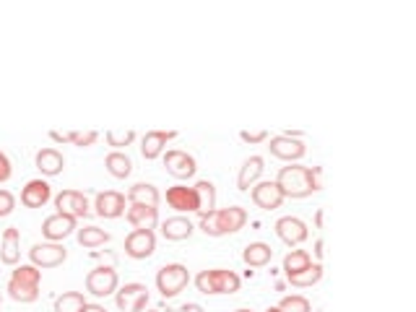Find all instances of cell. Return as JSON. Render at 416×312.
<instances>
[{"label": "cell", "instance_id": "obj_48", "mask_svg": "<svg viewBox=\"0 0 416 312\" xmlns=\"http://www.w3.org/2000/svg\"><path fill=\"white\" fill-rule=\"evenodd\" d=\"M265 312H279V307H268Z\"/></svg>", "mask_w": 416, "mask_h": 312}, {"label": "cell", "instance_id": "obj_8", "mask_svg": "<svg viewBox=\"0 0 416 312\" xmlns=\"http://www.w3.org/2000/svg\"><path fill=\"white\" fill-rule=\"evenodd\" d=\"M276 235H279V240L284 244H289V247H294V244H302L304 240H307V224H304L302 219H297V216H281L279 221H276Z\"/></svg>", "mask_w": 416, "mask_h": 312}, {"label": "cell", "instance_id": "obj_45", "mask_svg": "<svg viewBox=\"0 0 416 312\" xmlns=\"http://www.w3.org/2000/svg\"><path fill=\"white\" fill-rule=\"evenodd\" d=\"M323 247H326V242H323V240H315V255H318V258H323Z\"/></svg>", "mask_w": 416, "mask_h": 312}, {"label": "cell", "instance_id": "obj_31", "mask_svg": "<svg viewBox=\"0 0 416 312\" xmlns=\"http://www.w3.org/2000/svg\"><path fill=\"white\" fill-rule=\"evenodd\" d=\"M216 284H219V294H235L242 286V279L235 274V271H227V268H216Z\"/></svg>", "mask_w": 416, "mask_h": 312}, {"label": "cell", "instance_id": "obj_9", "mask_svg": "<svg viewBox=\"0 0 416 312\" xmlns=\"http://www.w3.org/2000/svg\"><path fill=\"white\" fill-rule=\"evenodd\" d=\"M76 232V216H68V213H53L50 219H45L42 224V235L50 240V242H63L68 235Z\"/></svg>", "mask_w": 416, "mask_h": 312}, {"label": "cell", "instance_id": "obj_21", "mask_svg": "<svg viewBox=\"0 0 416 312\" xmlns=\"http://www.w3.org/2000/svg\"><path fill=\"white\" fill-rule=\"evenodd\" d=\"M263 156H250L247 161L242 164V169H240V175H237V188L240 190H250L252 185L260 180V175H263Z\"/></svg>", "mask_w": 416, "mask_h": 312}, {"label": "cell", "instance_id": "obj_44", "mask_svg": "<svg viewBox=\"0 0 416 312\" xmlns=\"http://www.w3.org/2000/svg\"><path fill=\"white\" fill-rule=\"evenodd\" d=\"M177 312H203V307L201 305H196V302H188V305H182Z\"/></svg>", "mask_w": 416, "mask_h": 312}, {"label": "cell", "instance_id": "obj_14", "mask_svg": "<svg viewBox=\"0 0 416 312\" xmlns=\"http://www.w3.org/2000/svg\"><path fill=\"white\" fill-rule=\"evenodd\" d=\"M166 203L174 208V211L180 213H190V211H198V198H196V190L188 188V185H174L166 190Z\"/></svg>", "mask_w": 416, "mask_h": 312}, {"label": "cell", "instance_id": "obj_36", "mask_svg": "<svg viewBox=\"0 0 416 312\" xmlns=\"http://www.w3.org/2000/svg\"><path fill=\"white\" fill-rule=\"evenodd\" d=\"M133 141H136V133H133V130H110V133H107V144L114 146V149L130 146Z\"/></svg>", "mask_w": 416, "mask_h": 312}, {"label": "cell", "instance_id": "obj_47", "mask_svg": "<svg viewBox=\"0 0 416 312\" xmlns=\"http://www.w3.org/2000/svg\"><path fill=\"white\" fill-rule=\"evenodd\" d=\"M315 224H318V227H323V211L315 213Z\"/></svg>", "mask_w": 416, "mask_h": 312}, {"label": "cell", "instance_id": "obj_35", "mask_svg": "<svg viewBox=\"0 0 416 312\" xmlns=\"http://www.w3.org/2000/svg\"><path fill=\"white\" fill-rule=\"evenodd\" d=\"M279 312H310V302L299 294H292V297H284L279 305Z\"/></svg>", "mask_w": 416, "mask_h": 312}, {"label": "cell", "instance_id": "obj_20", "mask_svg": "<svg viewBox=\"0 0 416 312\" xmlns=\"http://www.w3.org/2000/svg\"><path fill=\"white\" fill-rule=\"evenodd\" d=\"M193 221L185 219V216H172L161 224V237L169 240V242H180V240H190L193 235Z\"/></svg>", "mask_w": 416, "mask_h": 312}, {"label": "cell", "instance_id": "obj_49", "mask_svg": "<svg viewBox=\"0 0 416 312\" xmlns=\"http://www.w3.org/2000/svg\"><path fill=\"white\" fill-rule=\"evenodd\" d=\"M237 312H252V310H247V307H242V310H237Z\"/></svg>", "mask_w": 416, "mask_h": 312}, {"label": "cell", "instance_id": "obj_4", "mask_svg": "<svg viewBox=\"0 0 416 312\" xmlns=\"http://www.w3.org/2000/svg\"><path fill=\"white\" fill-rule=\"evenodd\" d=\"M117 284H120L117 271L110 266H99L86 276V291L94 294V297H110V294H114Z\"/></svg>", "mask_w": 416, "mask_h": 312}, {"label": "cell", "instance_id": "obj_3", "mask_svg": "<svg viewBox=\"0 0 416 312\" xmlns=\"http://www.w3.org/2000/svg\"><path fill=\"white\" fill-rule=\"evenodd\" d=\"M156 250V235L151 229H133L125 237V255L133 260H146L151 258Z\"/></svg>", "mask_w": 416, "mask_h": 312}, {"label": "cell", "instance_id": "obj_38", "mask_svg": "<svg viewBox=\"0 0 416 312\" xmlns=\"http://www.w3.org/2000/svg\"><path fill=\"white\" fill-rule=\"evenodd\" d=\"M97 138H99L97 130H81V133L76 130V133H73V146H81V149H83V146H91V144H94Z\"/></svg>", "mask_w": 416, "mask_h": 312}, {"label": "cell", "instance_id": "obj_1", "mask_svg": "<svg viewBox=\"0 0 416 312\" xmlns=\"http://www.w3.org/2000/svg\"><path fill=\"white\" fill-rule=\"evenodd\" d=\"M276 185L281 188L284 198H307V195H312L310 169L307 167H281Z\"/></svg>", "mask_w": 416, "mask_h": 312}, {"label": "cell", "instance_id": "obj_37", "mask_svg": "<svg viewBox=\"0 0 416 312\" xmlns=\"http://www.w3.org/2000/svg\"><path fill=\"white\" fill-rule=\"evenodd\" d=\"M201 232H203L206 237H221V229H219V219H216V211L206 213V216H201Z\"/></svg>", "mask_w": 416, "mask_h": 312}, {"label": "cell", "instance_id": "obj_26", "mask_svg": "<svg viewBox=\"0 0 416 312\" xmlns=\"http://www.w3.org/2000/svg\"><path fill=\"white\" fill-rule=\"evenodd\" d=\"M287 279H289V284H292V286H297V289H307V286H315V284L323 279V266H320V263H310V266L304 268V271L287 276Z\"/></svg>", "mask_w": 416, "mask_h": 312}, {"label": "cell", "instance_id": "obj_5", "mask_svg": "<svg viewBox=\"0 0 416 312\" xmlns=\"http://www.w3.org/2000/svg\"><path fill=\"white\" fill-rule=\"evenodd\" d=\"M29 258H31V266H37V268H58L65 263L68 250L58 242H42V244H34V247H31Z\"/></svg>", "mask_w": 416, "mask_h": 312}, {"label": "cell", "instance_id": "obj_16", "mask_svg": "<svg viewBox=\"0 0 416 312\" xmlns=\"http://www.w3.org/2000/svg\"><path fill=\"white\" fill-rule=\"evenodd\" d=\"M53 190H50V185L45 180H29L26 188L21 190V203L26 208H42L50 200Z\"/></svg>", "mask_w": 416, "mask_h": 312}, {"label": "cell", "instance_id": "obj_22", "mask_svg": "<svg viewBox=\"0 0 416 312\" xmlns=\"http://www.w3.org/2000/svg\"><path fill=\"white\" fill-rule=\"evenodd\" d=\"M159 200H161L159 190H156L151 183H136L128 190V203H138V206L156 208V206H159Z\"/></svg>", "mask_w": 416, "mask_h": 312}, {"label": "cell", "instance_id": "obj_18", "mask_svg": "<svg viewBox=\"0 0 416 312\" xmlns=\"http://www.w3.org/2000/svg\"><path fill=\"white\" fill-rule=\"evenodd\" d=\"M0 260L6 266H16L21 260V237H18V229L8 227L3 232V242H0Z\"/></svg>", "mask_w": 416, "mask_h": 312}, {"label": "cell", "instance_id": "obj_23", "mask_svg": "<svg viewBox=\"0 0 416 312\" xmlns=\"http://www.w3.org/2000/svg\"><path fill=\"white\" fill-rule=\"evenodd\" d=\"M63 167H65V159H63L60 151H55V149H42V151H37V169L42 175H47V177L60 175Z\"/></svg>", "mask_w": 416, "mask_h": 312}, {"label": "cell", "instance_id": "obj_24", "mask_svg": "<svg viewBox=\"0 0 416 312\" xmlns=\"http://www.w3.org/2000/svg\"><path fill=\"white\" fill-rule=\"evenodd\" d=\"M271 258H273V250H271V244H265V242H250L247 247H245V252H242V260L247 263L250 268L268 266Z\"/></svg>", "mask_w": 416, "mask_h": 312}, {"label": "cell", "instance_id": "obj_19", "mask_svg": "<svg viewBox=\"0 0 416 312\" xmlns=\"http://www.w3.org/2000/svg\"><path fill=\"white\" fill-rule=\"evenodd\" d=\"M128 224L133 229H156V224H159V211L151 206H138V203H130L128 208Z\"/></svg>", "mask_w": 416, "mask_h": 312}, {"label": "cell", "instance_id": "obj_10", "mask_svg": "<svg viewBox=\"0 0 416 312\" xmlns=\"http://www.w3.org/2000/svg\"><path fill=\"white\" fill-rule=\"evenodd\" d=\"M164 167L166 172L177 180H188V177L196 175V159L190 156L188 151H180V149H172V151H166L164 156Z\"/></svg>", "mask_w": 416, "mask_h": 312}, {"label": "cell", "instance_id": "obj_11", "mask_svg": "<svg viewBox=\"0 0 416 312\" xmlns=\"http://www.w3.org/2000/svg\"><path fill=\"white\" fill-rule=\"evenodd\" d=\"M268 151L276 156V159H284V161H297L304 156V144L299 138H289V136H276L271 138V146H268Z\"/></svg>", "mask_w": 416, "mask_h": 312}, {"label": "cell", "instance_id": "obj_46", "mask_svg": "<svg viewBox=\"0 0 416 312\" xmlns=\"http://www.w3.org/2000/svg\"><path fill=\"white\" fill-rule=\"evenodd\" d=\"M81 312H107V310L102 305H89V302H86V307H83Z\"/></svg>", "mask_w": 416, "mask_h": 312}, {"label": "cell", "instance_id": "obj_6", "mask_svg": "<svg viewBox=\"0 0 416 312\" xmlns=\"http://www.w3.org/2000/svg\"><path fill=\"white\" fill-rule=\"evenodd\" d=\"M114 305L122 312H141L149 305V289L146 284H125L120 291H114Z\"/></svg>", "mask_w": 416, "mask_h": 312}, {"label": "cell", "instance_id": "obj_15", "mask_svg": "<svg viewBox=\"0 0 416 312\" xmlns=\"http://www.w3.org/2000/svg\"><path fill=\"white\" fill-rule=\"evenodd\" d=\"M177 136L174 130H149L141 141V154H144V159H156L161 151H164V146Z\"/></svg>", "mask_w": 416, "mask_h": 312}, {"label": "cell", "instance_id": "obj_41", "mask_svg": "<svg viewBox=\"0 0 416 312\" xmlns=\"http://www.w3.org/2000/svg\"><path fill=\"white\" fill-rule=\"evenodd\" d=\"M11 172H14V169H11V159H8L6 154L0 151V185L11 180Z\"/></svg>", "mask_w": 416, "mask_h": 312}, {"label": "cell", "instance_id": "obj_12", "mask_svg": "<svg viewBox=\"0 0 416 312\" xmlns=\"http://www.w3.org/2000/svg\"><path fill=\"white\" fill-rule=\"evenodd\" d=\"M94 208H97V216H102V219H117V216L125 213V195L117 190L99 193L97 200H94Z\"/></svg>", "mask_w": 416, "mask_h": 312}, {"label": "cell", "instance_id": "obj_40", "mask_svg": "<svg viewBox=\"0 0 416 312\" xmlns=\"http://www.w3.org/2000/svg\"><path fill=\"white\" fill-rule=\"evenodd\" d=\"M240 138H242L245 144H263L265 138H268V133L265 130H242Z\"/></svg>", "mask_w": 416, "mask_h": 312}, {"label": "cell", "instance_id": "obj_42", "mask_svg": "<svg viewBox=\"0 0 416 312\" xmlns=\"http://www.w3.org/2000/svg\"><path fill=\"white\" fill-rule=\"evenodd\" d=\"M310 185H312V193L323 190V167L310 169Z\"/></svg>", "mask_w": 416, "mask_h": 312}, {"label": "cell", "instance_id": "obj_7", "mask_svg": "<svg viewBox=\"0 0 416 312\" xmlns=\"http://www.w3.org/2000/svg\"><path fill=\"white\" fill-rule=\"evenodd\" d=\"M250 198L255 203L257 208H263V211H273V208H279L284 203V193L281 188L276 185V180H265V183H257L252 185V193H250Z\"/></svg>", "mask_w": 416, "mask_h": 312}, {"label": "cell", "instance_id": "obj_17", "mask_svg": "<svg viewBox=\"0 0 416 312\" xmlns=\"http://www.w3.org/2000/svg\"><path fill=\"white\" fill-rule=\"evenodd\" d=\"M216 219H219L221 235H235V232H240L247 224V211L240 206H229L216 211Z\"/></svg>", "mask_w": 416, "mask_h": 312}, {"label": "cell", "instance_id": "obj_43", "mask_svg": "<svg viewBox=\"0 0 416 312\" xmlns=\"http://www.w3.org/2000/svg\"><path fill=\"white\" fill-rule=\"evenodd\" d=\"M73 133H76V130H53L50 138L58 141V144H73Z\"/></svg>", "mask_w": 416, "mask_h": 312}, {"label": "cell", "instance_id": "obj_29", "mask_svg": "<svg viewBox=\"0 0 416 312\" xmlns=\"http://www.w3.org/2000/svg\"><path fill=\"white\" fill-rule=\"evenodd\" d=\"M83 307H86V299L81 291H63L55 299V312H81Z\"/></svg>", "mask_w": 416, "mask_h": 312}, {"label": "cell", "instance_id": "obj_30", "mask_svg": "<svg viewBox=\"0 0 416 312\" xmlns=\"http://www.w3.org/2000/svg\"><path fill=\"white\" fill-rule=\"evenodd\" d=\"M310 263H312V258L307 250H292V252H287V258H284V274L287 276L299 274V271H304Z\"/></svg>", "mask_w": 416, "mask_h": 312}, {"label": "cell", "instance_id": "obj_27", "mask_svg": "<svg viewBox=\"0 0 416 312\" xmlns=\"http://www.w3.org/2000/svg\"><path fill=\"white\" fill-rule=\"evenodd\" d=\"M105 167H107V172H110L112 177H117V180H125V177L133 172V161H130L122 151H112L105 159Z\"/></svg>", "mask_w": 416, "mask_h": 312}, {"label": "cell", "instance_id": "obj_25", "mask_svg": "<svg viewBox=\"0 0 416 312\" xmlns=\"http://www.w3.org/2000/svg\"><path fill=\"white\" fill-rule=\"evenodd\" d=\"M193 190H196V198H198L196 213L206 216V213L216 211V188H213V183H208V180H198Z\"/></svg>", "mask_w": 416, "mask_h": 312}, {"label": "cell", "instance_id": "obj_32", "mask_svg": "<svg viewBox=\"0 0 416 312\" xmlns=\"http://www.w3.org/2000/svg\"><path fill=\"white\" fill-rule=\"evenodd\" d=\"M8 294L14 302H21V305H29V302H37L39 297V286H23V284L8 281Z\"/></svg>", "mask_w": 416, "mask_h": 312}, {"label": "cell", "instance_id": "obj_28", "mask_svg": "<svg viewBox=\"0 0 416 312\" xmlns=\"http://www.w3.org/2000/svg\"><path fill=\"white\" fill-rule=\"evenodd\" d=\"M110 242V235H107L105 229H99V227H83L78 229V244L81 247H102V244Z\"/></svg>", "mask_w": 416, "mask_h": 312}, {"label": "cell", "instance_id": "obj_34", "mask_svg": "<svg viewBox=\"0 0 416 312\" xmlns=\"http://www.w3.org/2000/svg\"><path fill=\"white\" fill-rule=\"evenodd\" d=\"M196 286L203 294H219V284H216V271H201L196 276Z\"/></svg>", "mask_w": 416, "mask_h": 312}, {"label": "cell", "instance_id": "obj_50", "mask_svg": "<svg viewBox=\"0 0 416 312\" xmlns=\"http://www.w3.org/2000/svg\"><path fill=\"white\" fill-rule=\"evenodd\" d=\"M0 302H3V299H0Z\"/></svg>", "mask_w": 416, "mask_h": 312}, {"label": "cell", "instance_id": "obj_13", "mask_svg": "<svg viewBox=\"0 0 416 312\" xmlns=\"http://www.w3.org/2000/svg\"><path fill=\"white\" fill-rule=\"evenodd\" d=\"M55 208L58 213H68V216H89V200L86 195L78 190H63L58 198H55Z\"/></svg>", "mask_w": 416, "mask_h": 312}, {"label": "cell", "instance_id": "obj_2", "mask_svg": "<svg viewBox=\"0 0 416 312\" xmlns=\"http://www.w3.org/2000/svg\"><path fill=\"white\" fill-rule=\"evenodd\" d=\"M190 284V271L182 263H169V266L159 268L156 274V289L164 299L177 297L180 291H185V286Z\"/></svg>", "mask_w": 416, "mask_h": 312}, {"label": "cell", "instance_id": "obj_39", "mask_svg": "<svg viewBox=\"0 0 416 312\" xmlns=\"http://www.w3.org/2000/svg\"><path fill=\"white\" fill-rule=\"evenodd\" d=\"M16 208V198H14V193H8V190H0V219L3 216H8V213Z\"/></svg>", "mask_w": 416, "mask_h": 312}, {"label": "cell", "instance_id": "obj_33", "mask_svg": "<svg viewBox=\"0 0 416 312\" xmlns=\"http://www.w3.org/2000/svg\"><path fill=\"white\" fill-rule=\"evenodd\" d=\"M11 281L23 284V286H39L42 281V271L37 266H18L11 276Z\"/></svg>", "mask_w": 416, "mask_h": 312}]
</instances>
